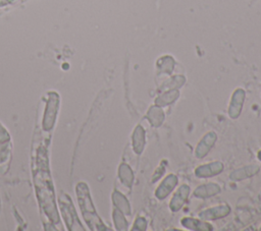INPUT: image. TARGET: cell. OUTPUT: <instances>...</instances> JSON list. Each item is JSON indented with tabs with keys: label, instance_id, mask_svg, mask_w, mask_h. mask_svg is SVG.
Returning a JSON list of instances; mask_svg holds the SVG:
<instances>
[{
	"label": "cell",
	"instance_id": "6da1fadb",
	"mask_svg": "<svg viewBox=\"0 0 261 231\" xmlns=\"http://www.w3.org/2000/svg\"><path fill=\"white\" fill-rule=\"evenodd\" d=\"M230 213V208L226 204L219 205L210 209H206L199 213V218L201 220H215L226 217Z\"/></svg>",
	"mask_w": 261,
	"mask_h": 231
},
{
	"label": "cell",
	"instance_id": "7a4b0ae2",
	"mask_svg": "<svg viewBox=\"0 0 261 231\" xmlns=\"http://www.w3.org/2000/svg\"><path fill=\"white\" fill-rule=\"evenodd\" d=\"M245 100V92L242 89H237L231 97L229 108H228V115L230 118L236 119L240 116L243 104Z\"/></svg>",
	"mask_w": 261,
	"mask_h": 231
},
{
	"label": "cell",
	"instance_id": "3957f363",
	"mask_svg": "<svg viewBox=\"0 0 261 231\" xmlns=\"http://www.w3.org/2000/svg\"><path fill=\"white\" fill-rule=\"evenodd\" d=\"M223 170V164L221 162H212L209 164L201 165L196 168L195 175L200 178H208L218 175Z\"/></svg>",
	"mask_w": 261,
	"mask_h": 231
},
{
	"label": "cell",
	"instance_id": "277c9868",
	"mask_svg": "<svg viewBox=\"0 0 261 231\" xmlns=\"http://www.w3.org/2000/svg\"><path fill=\"white\" fill-rule=\"evenodd\" d=\"M189 193H190V187L187 184L180 185L170 200V204H169L170 210L172 212L179 211L185 205V203L187 201L189 197Z\"/></svg>",
	"mask_w": 261,
	"mask_h": 231
},
{
	"label": "cell",
	"instance_id": "5b68a950",
	"mask_svg": "<svg viewBox=\"0 0 261 231\" xmlns=\"http://www.w3.org/2000/svg\"><path fill=\"white\" fill-rule=\"evenodd\" d=\"M216 139H217V136L213 131L206 133L203 136V138L199 141V143L196 148V153H195L196 157L199 159L204 158L209 153L211 148L214 146Z\"/></svg>",
	"mask_w": 261,
	"mask_h": 231
},
{
	"label": "cell",
	"instance_id": "8992f818",
	"mask_svg": "<svg viewBox=\"0 0 261 231\" xmlns=\"http://www.w3.org/2000/svg\"><path fill=\"white\" fill-rule=\"evenodd\" d=\"M177 184V177L173 174L167 175L164 180L160 183V185L157 187L155 191V195L158 199H163L165 198L175 187Z\"/></svg>",
	"mask_w": 261,
	"mask_h": 231
},
{
	"label": "cell",
	"instance_id": "52a82bcc",
	"mask_svg": "<svg viewBox=\"0 0 261 231\" xmlns=\"http://www.w3.org/2000/svg\"><path fill=\"white\" fill-rule=\"evenodd\" d=\"M181 225L190 230H196V231H210L212 230V226L201 219H194L186 217L180 221Z\"/></svg>",
	"mask_w": 261,
	"mask_h": 231
},
{
	"label": "cell",
	"instance_id": "ba28073f",
	"mask_svg": "<svg viewBox=\"0 0 261 231\" xmlns=\"http://www.w3.org/2000/svg\"><path fill=\"white\" fill-rule=\"evenodd\" d=\"M259 171V167L257 165H250V166H245L242 168H239L234 171H232L229 175L231 180H243L249 177L254 176L255 174H257Z\"/></svg>",
	"mask_w": 261,
	"mask_h": 231
},
{
	"label": "cell",
	"instance_id": "9c48e42d",
	"mask_svg": "<svg viewBox=\"0 0 261 231\" xmlns=\"http://www.w3.org/2000/svg\"><path fill=\"white\" fill-rule=\"evenodd\" d=\"M220 192V187L218 184L216 183H207V184H203L198 186L195 190H194V195L197 197H201V198H205V197H210L213 196L217 193Z\"/></svg>",
	"mask_w": 261,
	"mask_h": 231
},
{
	"label": "cell",
	"instance_id": "30bf717a",
	"mask_svg": "<svg viewBox=\"0 0 261 231\" xmlns=\"http://www.w3.org/2000/svg\"><path fill=\"white\" fill-rule=\"evenodd\" d=\"M145 147V130L141 125H138L133 132V148L135 153L140 155Z\"/></svg>",
	"mask_w": 261,
	"mask_h": 231
},
{
	"label": "cell",
	"instance_id": "8fae6325",
	"mask_svg": "<svg viewBox=\"0 0 261 231\" xmlns=\"http://www.w3.org/2000/svg\"><path fill=\"white\" fill-rule=\"evenodd\" d=\"M147 118L152 126L158 127L162 124V122L164 120V113H163L162 109L160 108V106L154 105L148 110Z\"/></svg>",
	"mask_w": 261,
	"mask_h": 231
},
{
	"label": "cell",
	"instance_id": "7c38bea8",
	"mask_svg": "<svg viewBox=\"0 0 261 231\" xmlns=\"http://www.w3.org/2000/svg\"><path fill=\"white\" fill-rule=\"evenodd\" d=\"M178 91L175 89H170L169 91L165 92L155 100V105L157 106H167L172 104L178 98Z\"/></svg>",
	"mask_w": 261,
	"mask_h": 231
},
{
	"label": "cell",
	"instance_id": "4fadbf2b",
	"mask_svg": "<svg viewBox=\"0 0 261 231\" xmlns=\"http://www.w3.org/2000/svg\"><path fill=\"white\" fill-rule=\"evenodd\" d=\"M118 175H119V179L125 186L130 187L133 185L134 172L128 165L121 164L119 167V170H118Z\"/></svg>",
	"mask_w": 261,
	"mask_h": 231
},
{
	"label": "cell",
	"instance_id": "5bb4252c",
	"mask_svg": "<svg viewBox=\"0 0 261 231\" xmlns=\"http://www.w3.org/2000/svg\"><path fill=\"white\" fill-rule=\"evenodd\" d=\"M112 197H113L114 205L117 207L118 210H120L125 215H129L130 214V206H129L126 197L123 194H121L120 192L115 191L113 193Z\"/></svg>",
	"mask_w": 261,
	"mask_h": 231
},
{
	"label": "cell",
	"instance_id": "9a60e30c",
	"mask_svg": "<svg viewBox=\"0 0 261 231\" xmlns=\"http://www.w3.org/2000/svg\"><path fill=\"white\" fill-rule=\"evenodd\" d=\"M157 67L160 73L170 74L174 67V61L170 56H164L158 60Z\"/></svg>",
	"mask_w": 261,
	"mask_h": 231
},
{
	"label": "cell",
	"instance_id": "2e32d148",
	"mask_svg": "<svg viewBox=\"0 0 261 231\" xmlns=\"http://www.w3.org/2000/svg\"><path fill=\"white\" fill-rule=\"evenodd\" d=\"M113 220H114L115 226L118 230H125L127 228V222L124 218V214L120 210H118V209L114 210Z\"/></svg>",
	"mask_w": 261,
	"mask_h": 231
},
{
	"label": "cell",
	"instance_id": "e0dca14e",
	"mask_svg": "<svg viewBox=\"0 0 261 231\" xmlns=\"http://www.w3.org/2000/svg\"><path fill=\"white\" fill-rule=\"evenodd\" d=\"M184 83H185V77L181 76V75H176V76L172 77V78L170 79V81L166 82L165 84H166L169 89H176V88L181 86Z\"/></svg>",
	"mask_w": 261,
	"mask_h": 231
},
{
	"label": "cell",
	"instance_id": "ac0fdd59",
	"mask_svg": "<svg viewBox=\"0 0 261 231\" xmlns=\"http://www.w3.org/2000/svg\"><path fill=\"white\" fill-rule=\"evenodd\" d=\"M146 228H147V222H146V220L144 219V218H142V217H139V218H137V220L135 221V223H134V227H133V229L132 230H146Z\"/></svg>",
	"mask_w": 261,
	"mask_h": 231
},
{
	"label": "cell",
	"instance_id": "d6986e66",
	"mask_svg": "<svg viewBox=\"0 0 261 231\" xmlns=\"http://www.w3.org/2000/svg\"><path fill=\"white\" fill-rule=\"evenodd\" d=\"M164 162H162V164L157 168V170L155 171V173H154V175H153V179H152V182H156L161 176H162V174L164 173Z\"/></svg>",
	"mask_w": 261,
	"mask_h": 231
},
{
	"label": "cell",
	"instance_id": "ffe728a7",
	"mask_svg": "<svg viewBox=\"0 0 261 231\" xmlns=\"http://www.w3.org/2000/svg\"><path fill=\"white\" fill-rule=\"evenodd\" d=\"M255 213L256 214H260L261 213V192L259 193L258 197H257V201H256V206H255Z\"/></svg>",
	"mask_w": 261,
	"mask_h": 231
},
{
	"label": "cell",
	"instance_id": "44dd1931",
	"mask_svg": "<svg viewBox=\"0 0 261 231\" xmlns=\"http://www.w3.org/2000/svg\"><path fill=\"white\" fill-rule=\"evenodd\" d=\"M11 1H12V0H0V7L9 4Z\"/></svg>",
	"mask_w": 261,
	"mask_h": 231
},
{
	"label": "cell",
	"instance_id": "7402d4cb",
	"mask_svg": "<svg viewBox=\"0 0 261 231\" xmlns=\"http://www.w3.org/2000/svg\"><path fill=\"white\" fill-rule=\"evenodd\" d=\"M257 158L261 161V151H259V152H258V154H257Z\"/></svg>",
	"mask_w": 261,
	"mask_h": 231
},
{
	"label": "cell",
	"instance_id": "603a6c76",
	"mask_svg": "<svg viewBox=\"0 0 261 231\" xmlns=\"http://www.w3.org/2000/svg\"><path fill=\"white\" fill-rule=\"evenodd\" d=\"M260 230H261V227H260Z\"/></svg>",
	"mask_w": 261,
	"mask_h": 231
}]
</instances>
